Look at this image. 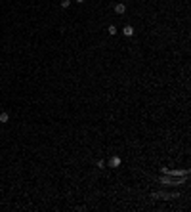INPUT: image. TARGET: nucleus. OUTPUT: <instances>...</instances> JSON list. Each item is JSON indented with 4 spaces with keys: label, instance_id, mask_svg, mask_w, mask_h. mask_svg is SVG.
<instances>
[{
    "label": "nucleus",
    "instance_id": "nucleus-1",
    "mask_svg": "<svg viewBox=\"0 0 191 212\" xmlns=\"http://www.w3.org/2000/svg\"><path fill=\"white\" fill-rule=\"evenodd\" d=\"M107 164H109V168H118V166H120V157L113 155V157L107 161Z\"/></svg>",
    "mask_w": 191,
    "mask_h": 212
},
{
    "label": "nucleus",
    "instance_id": "nucleus-2",
    "mask_svg": "<svg viewBox=\"0 0 191 212\" xmlns=\"http://www.w3.org/2000/svg\"><path fill=\"white\" fill-rule=\"evenodd\" d=\"M124 12H126V6H124L122 2H118V4H115V14H117V15H122Z\"/></svg>",
    "mask_w": 191,
    "mask_h": 212
},
{
    "label": "nucleus",
    "instance_id": "nucleus-3",
    "mask_svg": "<svg viewBox=\"0 0 191 212\" xmlns=\"http://www.w3.org/2000/svg\"><path fill=\"white\" fill-rule=\"evenodd\" d=\"M122 35L124 37H134V27L132 25H124L122 27Z\"/></svg>",
    "mask_w": 191,
    "mask_h": 212
},
{
    "label": "nucleus",
    "instance_id": "nucleus-4",
    "mask_svg": "<svg viewBox=\"0 0 191 212\" xmlns=\"http://www.w3.org/2000/svg\"><path fill=\"white\" fill-rule=\"evenodd\" d=\"M8 120H10V115L6 111H2V113H0V122H8Z\"/></svg>",
    "mask_w": 191,
    "mask_h": 212
},
{
    "label": "nucleus",
    "instance_id": "nucleus-5",
    "mask_svg": "<svg viewBox=\"0 0 191 212\" xmlns=\"http://www.w3.org/2000/svg\"><path fill=\"white\" fill-rule=\"evenodd\" d=\"M107 32H109V35H117V32H118V29L115 27V25H109V27H107Z\"/></svg>",
    "mask_w": 191,
    "mask_h": 212
},
{
    "label": "nucleus",
    "instance_id": "nucleus-6",
    "mask_svg": "<svg viewBox=\"0 0 191 212\" xmlns=\"http://www.w3.org/2000/svg\"><path fill=\"white\" fill-rule=\"evenodd\" d=\"M71 6V0H61V8H69Z\"/></svg>",
    "mask_w": 191,
    "mask_h": 212
},
{
    "label": "nucleus",
    "instance_id": "nucleus-7",
    "mask_svg": "<svg viewBox=\"0 0 191 212\" xmlns=\"http://www.w3.org/2000/svg\"><path fill=\"white\" fill-rule=\"evenodd\" d=\"M98 168H105V161H98Z\"/></svg>",
    "mask_w": 191,
    "mask_h": 212
},
{
    "label": "nucleus",
    "instance_id": "nucleus-8",
    "mask_svg": "<svg viewBox=\"0 0 191 212\" xmlns=\"http://www.w3.org/2000/svg\"><path fill=\"white\" fill-rule=\"evenodd\" d=\"M75 2H77V4H82V2H84V0H75Z\"/></svg>",
    "mask_w": 191,
    "mask_h": 212
},
{
    "label": "nucleus",
    "instance_id": "nucleus-9",
    "mask_svg": "<svg viewBox=\"0 0 191 212\" xmlns=\"http://www.w3.org/2000/svg\"><path fill=\"white\" fill-rule=\"evenodd\" d=\"M0 109H2V105H0Z\"/></svg>",
    "mask_w": 191,
    "mask_h": 212
}]
</instances>
